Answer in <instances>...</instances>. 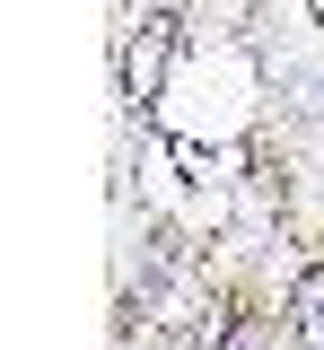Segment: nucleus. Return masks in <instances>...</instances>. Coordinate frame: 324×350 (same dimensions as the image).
<instances>
[{"label": "nucleus", "mask_w": 324, "mask_h": 350, "mask_svg": "<svg viewBox=\"0 0 324 350\" xmlns=\"http://www.w3.org/2000/svg\"><path fill=\"white\" fill-rule=\"evenodd\" d=\"M176 44H185V27H176L167 9H140L132 27H123V44H114V79H123V96H132V105H149V96L167 88Z\"/></svg>", "instance_id": "obj_1"}, {"label": "nucleus", "mask_w": 324, "mask_h": 350, "mask_svg": "<svg viewBox=\"0 0 324 350\" xmlns=\"http://www.w3.org/2000/svg\"><path fill=\"white\" fill-rule=\"evenodd\" d=\"M289 333H298V350H324V262L289 280Z\"/></svg>", "instance_id": "obj_2"}, {"label": "nucleus", "mask_w": 324, "mask_h": 350, "mask_svg": "<svg viewBox=\"0 0 324 350\" xmlns=\"http://www.w3.org/2000/svg\"><path fill=\"white\" fill-rule=\"evenodd\" d=\"M219 350H298V333H289L280 315H228Z\"/></svg>", "instance_id": "obj_3"}]
</instances>
